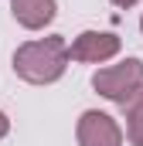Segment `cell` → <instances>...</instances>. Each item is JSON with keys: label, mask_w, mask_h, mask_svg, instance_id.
<instances>
[{"label": "cell", "mask_w": 143, "mask_h": 146, "mask_svg": "<svg viewBox=\"0 0 143 146\" xmlns=\"http://www.w3.org/2000/svg\"><path fill=\"white\" fill-rule=\"evenodd\" d=\"M65 58H68L65 41L61 37H48V41L24 44L14 54V68L24 75L27 82H55L58 75L65 72Z\"/></svg>", "instance_id": "cell-1"}, {"label": "cell", "mask_w": 143, "mask_h": 146, "mask_svg": "<svg viewBox=\"0 0 143 146\" xmlns=\"http://www.w3.org/2000/svg\"><path fill=\"white\" fill-rule=\"evenodd\" d=\"M143 78V65L136 58H130L123 68H112V72H99L92 78V85L106 95V99H116V102H126L136 88V82Z\"/></svg>", "instance_id": "cell-2"}, {"label": "cell", "mask_w": 143, "mask_h": 146, "mask_svg": "<svg viewBox=\"0 0 143 146\" xmlns=\"http://www.w3.org/2000/svg\"><path fill=\"white\" fill-rule=\"evenodd\" d=\"M119 51V37L116 34H96V31H85V34L78 37L75 44H72V58H78V61H106Z\"/></svg>", "instance_id": "cell-3"}, {"label": "cell", "mask_w": 143, "mask_h": 146, "mask_svg": "<svg viewBox=\"0 0 143 146\" xmlns=\"http://www.w3.org/2000/svg\"><path fill=\"white\" fill-rule=\"evenodd\" d=\"M82 146H119V129L102 112L82 115Z\"/></svg>", "instance_id": "cell-4"}, {"label": "cell", "mask_w": 143, "mask_h": 146, "mask_svg": "<svg viewBox=\"0 0 143 146\" xmlns=\"http://www.w3.org/2000/svg\"><path fill=\"white\" fill-rule=\"evenodd\" d=\"M14 17L24 27H44L55 17V0H14Z\"/></svg>", "instance_id": "cell-5"}, {"label": "cell", "mask_w": 143, "mask_h": 146, "mask_svg": "<svg viewBox=\"0 0 143 146\" xmlns=\"http://www.w3.org/2000/svg\"><path fill=\"white\" fill-rule=\"evenodd\" d=\"M0 136H7V115L0 112Z\"/></svg>", "instance_id": "cell-6"}, {"label": "cell", "mask_w": 143, "mask_h": 146, "mask_svg": "<svg viewBox=\"0 0 143 146\" xmlns=\"http://www.w3.org/2000/svg\"><path fill=\"white\" fill-rule=\"evenodd\" d=\"M112 3H116V7H133L136 0H112Z\"/></svg>", "instance_id": "cell-7"}]
</instances>
